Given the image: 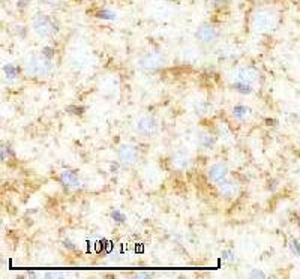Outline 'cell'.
I'll return each mask as SVG.
<instances>
[{
    "mask_svg": "<svg viewBox=\"0 0 300 279\" xmlns=\"http://www.w3.org/2000/svg\"><path fill=\"white\" fill-rule=\"evenodd\" d=\"M174 164H176L179 168H186V167L189 165V158H188L186 155L177 153V155L174 156Z\"/></svg>",
    "mask_w": 300,
    "mask_h": 279,
    "instance_id": "22",
    "label": "cell"
},
{
    "mask_svg": "<svg viewBox=\"0 0 300 279\" xmlns=\"http://www.w3.org/2000/svg\"><path fill=\"white\" fill-rule=\"evenodd\" d=\"M59 180L66 188H78L81 185L78 173L74 170H63L59 176Z\"/></svg>",
    "mask_w": 300,
    "mask_h": 279,
    "instance_id": "12",
    "label": "cell"
},
{
    "mask_svg": "<svg viewBox=\"0 0 300 279\" xmlns=\"http://www.w3.org/2000/svg\"><path fill=\"white\" fill-rule=\"evenodd\" d=\"M32 29L39 38H54L59 33V24L57 21L48 17V15H36L32 21Z\"/></svg>",
    "mask_w": 300,
    "mask_h": 279,
    "instance_id": "2",
    "label": "cell"
},
{
    "mask_svg": "<svg viewBox=\"0 0 300 279\" xmlns=\"http://www.w3.org/2000/svg\"><path fill=\"white\" fill-rule=\"evenodd\" d=\"M110 168H111V171H117V168H119V164H117V162H116V164H111V167H110Z\"/></svg>",
    "mask_w": 300,
    "mask_h": 279,
    "instance_id": "31",
    "label": "cell"
},
{
    "mask_svg": "<svg viewBox=\"0 0 300 279\" xmlns=\"http://www.w3.org/2000/svg\"><path fill=\"white\" fill-rule=\"evenodd\" d=\"M252 111L248 105H243V104H237L231 108V116L239 120V122H246L251 117Z\"/></svg>",
    "mask_w": 300,
    "mask_h": 279,
    "instance_id": "13",
    "label": "cell"
},
{
    "mask_svg": "<svg viewBox=\"0 0 300 279\" xmlns=\"http://www.w3.org/2000/svg\"><path fill=\"white\" fill-rule=\"evenodd\" d=\"M218 192H219V195L222 198L231 200L239 194V185L234 180H227L225 179L224 182H221L219 185H218Z\"/></svg>",
    "mask_w": 300,
    "mask_h": 279,
    "instance_id": "11",
    "label": "cell"
},
{
    "mask_svg": "<svg viewBox=\"0 0 300 279\" xmlns=\"http://www.w3.org/2000/svg\"><path fill=\"white\" fill-rule=\"evenodd\" d=\"M206 2L210 8H221L225 3V0H206Z\"/></svg>",
    "mask_w": 300,
    "mask_h": 279,
    "instance_id": "27",
    "label": "cell"
},
{
    "mask_svg": "<svg viewBox=\"0 0 300 279\" xmlns=\"http://www.w3.org/2000/svg\"><path fill=\"white\" fill-rule=\"evenodd\" d=\"M119 162L123 165H132L140 159V150L134 144H120L117 149Z\"/></svg>",
    "mask_w": 300,
    "mask_h": 279,
    "instance_id": "6",
    "label": "cell"
},
{
    "mask_svg": "<svg viewBox=\"0 0 300 279\" xmlns=\"http://www.w3.org/2000/svg\"><path fill=\"white\" fill-rule=\"evenodd\" d=\"M207 177H209L210 182L219 185L228 177V165L225 162H215L207 170Z\"/></svg>",
    "mask_w": 300,
    "mask_h": 279,
    "instance_id": "8",
    "label": "cell"
},
{
    "mask_svg": "<svg viewBox=\"0 0 300 279\" xmlns=\"http://www.w3.org/2000/svg\"><path fill=\"white\" fill-rule=\"evenodd\" d=\"M63 246H65L66 249H69V251H77L75 243H74V242H71L69 239H65V240H63Z\"/></svg>",
    "mask_w": 300,
    "mask_h": 279,
    "instance_id": "28",
    "label": "cell"
},
{
    "mask_svg": "<svg viewBox=\"0 0 300 279\" xmlns=\"http://www.w3.org/2000/svg\"><path fill=\"white\" fill-rule=\"evenodd\" d=\"M158 120L153 117V116H141L138 117L137 120H135V125H134V129L135 132H137L138 135L141 137H153L156 132H158Z\"/></svg>",
    "mask_w": 300,
    "mask_h": 279,
    "instance_id": "4",
    "label": "cell"
},
{
    "mask_svg": "<svg viewBox=\"0 0 300 279\" xmlns=\"http://www.w3.org/2000/svg\"><path fill=\"white\" fill-rule=\"evenodd\" d=\"M221 258L227 263H234L237 260V255H236V252L233 249H224L221 252Z\"/></svg>",
    "mask_w": 300,
    "mask_h": 279,
    "instance_id": "18",
    "label": "cell"
},
{
    "mask_svg": "<svg viewBox=\"0 0 300 279\" xmlns=\"http://www.w3.org/2000/svg\"><path fill=\"white\" fill-rule=\"evenodd\" d=\"M218 143V135L209 131H198L197 132V144L204 150H213Z\"/></svg>",
    "mask_w": 300,
    "mask_h": 279,
    "instance_id": "10",
    "label": "cell"
},
{
    "mask_svg": "<svg viewBox=\"0 0 300 279\" xmlns=\"http://www.w3.org/2000/svg\"><path fill=\"white\" fill-rule=\"evenodd\" d=\"M195 38L201 45L212 47L218 42V39H219V30L215 26H212L210 23H203L195 32Z\"/></svg>",
    "mask_w": 300,
    "mask_h": 279,
    "instance_id": "5",
    "label": "cell"
},
{
    "mask_svg": "<svg viewBox=\"0 0 300 279\" xmlns=\"http://www.w3.org/2000/svg\"><path fill=\"white\" fill-rule=\"evenodd\" d=\"M44 2H45L48 6H57V5H60L62 0H44Z\"/></svg>",
    "mask_w": 300,
    "mask_h": 279,
    "instance_id": "29",
    "label": "cell"
},
{
    "mask_svg": "<svg viewBox=\"0 0 300 279\" xmlns=\"http://www.w3.org/2000/svg\"><path fill=\"white\" fill-rule=\"evenodd\" d=\"M96 18H99V20H116L117 18V15H116V12H113V11H110V9H101L98 14H96Z\"/></svg>",
    "mask_w": 300,
    "mask_h": 279,
    "instance_id": "19",
    "label": "cell"
},
{
    "mask_svg": "<svg viewBox=\"0 0 300 279\" xmlns=\"http://www.w3.org/2000/svg\"><path fill=\"white\" fill-rule=\"evenodd\" d=\"M288 248H290V251H291V254H293L294 257L300 258V242L297 239H290Z\"/></svg>",
    "mask_w": 300,
    "mask_h": 279,
    "instance_id": "20",
    "label": "cell"
},
{
    "mask_svg": "<svg viewBox=\"0 0 300 279\" xmlns=\"http://www.w3.org/2000/svg\"><path fill=\"white\" fill-rule=\"evenodd\" d=\"M110 216H111V219L116 222V224H126V215L122 212V210H119V209H114V210H111V213H110Z\"/></svg>",
    "mask_w": 300,
    "mask_h": 279,
    "instance_id": "17",
    "label": "cell"
},
{
    "mask_svg": "<svg viewBox=\"0 0 300 279\" xmlns=\"http://www.w3.org/2000/svg\"><path fill=\"white\" fill-rule=\"evenodd\" d=\"M2 71H3L5 78H6V80H11V81L17 80V78L20 77V74H21L20 66H17V65H14V63H5L3 68H2Z\"/></svg>",
    "mask_w": 300,
    "mask_h": 279,
    "instance_id": "15",
    "label": "cell"
},
{
    "mask_svg": "<svg viewBox=\"0 0 300 279\" xmlns=\"http://www.w3.org/2000/svg\"><path fill=\"white\" fill-rule=\"evenodd\" d=\"M249 278H261V279H264V278H267V275L264 272H261L260 269H252L249 272Z\"/></svg>",
    "mask_w": 300,
    "mask_h": 279,
    "instance_id": "26",
    "label": "cell"
},
{
    "mask_svg": "<svg viewBox=\"0 0 300 279\" xmlns=\"http://www.w3.org/2000/svg\"><path fill=\"white\" fill-rule=\"evenodd\" d=\"M218 137L225 138V140H230L231 132H230V129L227 128L225 125H218Z\"/></svg>",
    "mask_w": 300,
    "mask_h": 279,
    "instance_id": "23",
    "label": "cell"
},
{
    "mask_svg": "<svg viewBox=\"0 0 300 279\" xmlns=\"http://www.w3.org/2000/svg\"><path fill=\"white\" fill-rule=\"evenodd\" d=\"M276 14L270 9H260L255 11L252 15V27L258 32H269L272 29H275L276 26Z\"/></svg>",
    "mask_w": 300,
    "mask_h": 279,
    "instance_id": "3",
    "label": "cell"
},
{
    "mask_svg": "<svg viewBox=\"0 0 300 279\" xmlns=\"http://www.w3.org/2000/svg\"><path fill=\"white\" fill-rule=\"evenodd\" d=\"M24 71L30 77H48V75L54 71L53 60L47 59L42 53L41 54H33L29 60L26 62Z\"/></svg>",
    "mask_w": 300,
    "mask_h": 279,
    "instance_id": "1",
    "label": "cell"
},
{
    "mask_svg": "<svg viewBox=\"0 0 300 279\" xmlns=\"http://www.w3.org/2000/svg\"><path fill=\"white\" fill-rule=\"evenodd\" d=\"M231 89H233L234 92L240 93V95H251V93L254 92V87H252V84L243 83V81H239V80H236V81H234V83L231 84Z\"/></svg>",
    "mask_w": 300,
    "mask_h": 279,
    "instance_id": "16",
    "label": "cell"
},
{
    "mask_svg": "<svg viewBox=\"0 0 300 279\" xmlns=\"http://www.w3.org/2000/svg\"><path fill=\"white\" fill-rule=\"evenodd\" d=\"M194 111L195 114L198 116H207L213 111V105L209 102V101H204V99H198L194 102Z\"/></svg>",
    "mask_w": 300,
    "mask_h": 279,
    "instance_id": "14",
    "label": "cell"
},
{
    "mask_svg": "<svg viewBox=\"0 0 300 279\" xmlns=\"http://www.w3.org/2000/svg\"><path fill=\"white\" fill-rule=\"evenodd\" d=\"M84 111H86V108H84V107H81V105H75V104H72V105H68V107H66V113H69V114H72V116H83V114H84Z\"/></svg>",
    "mask_w": 300,
    "mask_h": 279,
    "instance_id": "21",
    "label": "cell"
},
{
    "mask_svg": "<svg viewBox=\"0 0 300 279\" xmlns=\"http://www.w3.org/2000/svg\"><path fill=\"white\" fill-rule=\"evenodd\" d=\"M29 2H30V0H17V3H18L20 8H26L27 5H29Z\"/></svg>",
    "mask_w": 300,
    "mask_h": 279,
    "instance_id": "30",
    "label": "cell"
},
{
    "mask_svg": "<svg viewBox=\"0 0 300 279\" xmlns=\"http://www.w3.org/2000/svg\"><path fill=\"white\" fill-rule=\"evenodd\" d=\"M165 63H167V59H165V56H164L162 53H147L138 62L140 68H143L144 71L161 69V68L165 66Z\"/></svg>",
    "mask_w": 300,
    "mask_h": 279,
    "instance_id": "7",
    "label": "cell"
},
{
    "mask_svg": "<svg viewBox=\"0 0 300 279\" xmlns=\"http://www.w3.org/2000/svg\"><path fill=\"white\" fill-rule=\"evenodd\" d=\"M41 53H42V54H44L47 59L53 60V59H54V56H56V50H54L53 47H44Z\"/></svg>",
    "mask_w": 300,
    "mask_h": 279,
    "instance_id": "25",
    "label": "cell"
},
{
    "mask_svg": "<svg viewBox=\"0 0 300 279\" xmlns=\"http://www.w3.org/2000/svg\"><path fill=\"white\" fill-rule=\"evenodd\" d=\"M11 158H14V152L11 150V147H9V146L2 144V161H3V162H6V161H9Z\"/></svg>",
    "mask_w": 300,
    "mask_h": 279,
    "instance_id": "24",
    "label": "cell"
},
{
    "mask_svg": "<svg viewBox=\"0 0 300 279\" xmlns=\"http://www.w3.org/2000/svg\"><path fill=\"white\" fill-rule=\"evenodd\" d=\"M236 80L248 83V84H255L258 81V71L252 66H243L237 71Z\"/></svg>",
    "mask_w": 300,
    "mask_h": 279,
    "instance_id": "9",
    "label": "cell"
}]
</instances>
